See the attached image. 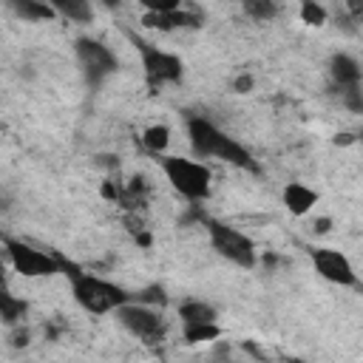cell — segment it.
Returning <instances> with one entry per match:
<instances>
[{"label":"cell","instance_id":"cell-6","mask_svg":"<svg viewBox=\"0 0 363 363\" xmlns=\"http://www.w3.org/2000/svg\"><path fill=\"white\" fill-rule=\"evenodd\" d=\"M3 247H6L9 264L23 278H51V275L62 272V261H60L57 252L37 250V247H31L26 241H17V238H9V235L3 238Z\"/></svg>","mask_w":363,"mask_h":363},{"label":"cell","instance_id":"cell-5","mask_svg":"<svg viewBox=\"0 0 363 363\" xmlns=\"http://www.w3.org/2000/svg\"><path fill=\"white\" fill-rule=\"evenodd\" d=\"M128 37H130V43L136 45V51L142 57V71H145V79H147V88L150 91H159L162 85L182 82V77H184L182 57H176L173 51H164V48H159V45H153V43L130 34V31H128Z\"/></svg>","mask_w":363,"mask_h":363},{"label":"cell","instance_id":"cell-1","mask_svg":"<svg viewBox=\"0 0 363 363\" xmlns=\"http://www.w3.org/2000/svg\"><path fill=\"white\" fill-rule=\"evenodd\" d=\"M60 261H62V275L71 281V295H74L77 306L85 309L88 315H108V312H116L119 306H125L128 301H133V295L128 289H122L119 284L105 281L94 272H85L77 264L65 261L62 255H60Z\"/></svg>","mask_w":363,"mask_h":363},{"label":"cell","instance_id":"cell-17","mask_svg":"<svg viewBox=\"0 0 363 363\" xmlns=\"http://www.w3.org/2000/svg\"><path fill=\"white\" fill-rule=\"evenodd\" d=\"M26 312H28V303L23 298H14L11 292H3L0 295V318H3L6 326H20L23 318H26Z\"/></svg>","mask_w":363,"mask_h":363},{"label":"cell","instance_id":"cell-8","mask_svg":"<svg viewBox=\"0 0 363 363\" xmlns=\"http://www.w3.org/2000/svg\"><path fill=\"white\" fill-rule=\"evenodd\" d=\"M113 318H116L130 335L142 337L145 343H156V340H162V335H164V320H162L159 309H153V306L128 301L125 306H119V309L113 312Z\"/></svg>","mask_w":363,"mask_h":363},{"label":"cell","instance_id":"cell-27","mask_svg":"<svg viewBox=\"0 0 363 363\" xmlns=\"http://www.w3.org/2000/svg\"><path fill=\"white\" fill-rule=\"evenodd\" d=\"M286 363H306V360H301V357H292V360H286Z\"/></svg>","mask_w":363,"mask_h":363},{"label":"cell","instance_id":"cell-3","mask_svg":"<svg viewBox=\"0 0 363 363\" xmlns=\"http://www.w3.org/2000/svg\"><path fill=\"white\" fill-rule=\"evenodd\" d=\"M162 173L170 182V187L184 196L187 201L199 204L210 199V187H213V173L207 164L196 162V159H184V156H159Z\"/></svg>","mask_w":363,"mask_h":363},{"label":"cell","instance_id":"cell-2","mask_svg":"<svg viewBox=\"0 0 363 363\" xmlns=\"http://www.w3.org/2000/svg\"><path fill=\"white\" fill-rule=\"evenodd\" d=\"M187 136L190 147L199 159H218L241 170H255V162L244 145H238L233 136H227L216 122L207 116H190L187 119Z\"/></svg>","mask_w":363,"mask_h":363},{"label":"cell","instance_id":"cell-22","mask_svg":"<svg viewBox=\"0 0 363 363\" xmlns=\"http://www.w3.org/2000/svg\"><path fill=\"white\" fill-rule=\"evenodd\" d=\"M255 88V77L250 74V71H244V74H238L235 79H233V91L235 94H250Z\"/></svg>","mask_w":363,"mask_h":363},{"label":"cell","instance_id":"cell-18","mask_svg":"<svg viewBox=\"0 0 363 363\" xmlns=\"http://www.w3.org/2000/svg\"><path fill=\"white\" fill-rule=\"evenodd\" d=\"M142 145H145L147 153L164 156V150H167V145H170V128H167V125H150V128H145Z\"/></svg>","mask_w":363,"mask_h":363},{"label":"cell","instance_id":"cell-15","mask_svg":"<svg viewBox=\"0 0 363 363\" xmlns=\"http://www.w3.org/2000/svg\"><path fill=\"white\" fill-rule=\"evenodd\" d=\"M182 337L187 346L213 343L221 337V326L218 323H182Z\"/></svg>","mask_w":363,"mask_h":363},{"label":"cell","instance_id":"cell-7","mask_svg":"<svg viewBox=\"0 0 363 363\" xmlns=\"http://www.w3.org/2000/svg\"><path fill=\"white\" fill-rule=\"evenodd\" d=\"M74 54H77V62H79V68L85 74V82L91 88H99L119 68L116 54L102 40H94V37H77L74 40Z\"/></svg>","mask_w":363,"mask_h":363},{"label":"cell","instance_id":"cell-26","mask_svg":"<svg viewBox=\"0 0 363 363\" xmlns=\"http://www.w3.org/2000/svg\"><path fill=\"white\" fill-rule=\"evenodd\" d=\"M332 142H335V145H352V142H357V136H352V133H337Z\"/></svg>","mask_w":363,"mask_h":363},{"label":"cell","instance_id":"cell-25","mask_svg":"<svg viewBox=\"0 0 363 363\" xmlns=\"http://www.w3.org/2000/svg\"><path fill=\"white\" fill-rule=\"evenodd\" d=\"M28 343V329H20V332H14V340H11V346H26Z\"/></svg>","mask_w":363,"mask_h":363},{"label":"cell","instance_id":"cell-24","mask_svg":"<svg viewBox=\"0 0 363 363\" xmlns=\"http://www.w3.org/2000/svg\"><path fill=\"white\" fill-rule=\"evenodd\" d=\"M312 230H315L318 235L329 233V230H332V218H329V216H320V218H315V221H312Z\"/></svg>","mask_w":363,"mask_h":363},{"label":"cell","instance_id":"cell-14","mask_svg":"<svg viewBox=\"0 0 363 363\" xmlns=\"http://www.w3.org/2000/svg\"><path fill=\"white\" fill-rule=\"evenodd\" d=\"M14 14L23 17L26 23H45V20H57V11L51 3H37V0H14L11 3Z\"/></svg>","mask_w":363,"mask_h":363},{"label":"cell","instance_id":"cell-23","mask_svg":"<svg viewBox=\"0 0 363 363\" xmlns=\"http://www.w3.org/2000/svg\"><path fill=\"white\" fill-rule=\"evenodd\" d=\"M122 196H125V190H122L116 182H111V179L102 182V199H108V201H119Z\"/></svg>","mask_w":363,"mask_h":363},{"label":"cell","instance_id":"cell-28","mask_svg":"<svg viewBox=\"0 0 363 363\" xmlns=\"http://www.w3.org/2000/svg\"><path fill=\"white\" fill-rule=\"evenodd\" d=\"M360 139H363V133H360Z\"/></svg>","mask_w":363,"mask_h":363},{"label":"cell","instance_id":"cell-21","mask_svg":"<svg viewBox=\"0 0 363 363\" xmlns=\"http://www.w3.org/2000/svg\"><path fill=\"white\" fill-rule=\"evenodd\" d=\"M244 11H247L252 20L264 23V20H272V17L278 14V6H272V3H267V0H247V3H244Z\"/></svg>","mask_w":363,"mask_h":363},{"label":"cell","instance_id":"cell-10","mask_svg":"<svg viewBox=\"0 0 363 363\" xmlns=\"http://www.w3.org/2000/svg\"><path fill=\"white\" fill-rule=\"evenodd\" d=\"M142 26L145 28H159V31H176V28H199L201 17L190 9H173V11H142Z\"/></svg>","mask_w":363,"mask_h":363},{"label":"cell","instance_id":"cell-4","mask_svg":"<svg viewBox=\"0 0 363 363\" xmlns=\"http://www.w3.org/2000/svg\"><path fill=\"white\" fill-rule=\"evenodd\" d=\"M201 224L207 230L210 247L221 258H227L230 264H235L241 269H252L258 264V250H255V241L250 235H244L241 230H235L218 218H210V216H201Z\"/></svg>","mask_w":363,"mask_h":363},{"label":"cell","instance_id":"cell-11","mask_svg":"<svg viewBox=\"0 0 363 363\" xmlns=\"http://www.w3.org/2000/svg\"><path fill=\"white\" fill-rule=\"evenodd\" d=\"M329 77L332 82L340 88V91H349V88H360V79H363V65L346 54V51H337L332 54L329 60Z\"/></svg>","mask_w":363,"mask_h":363},{"label":"cell","instance_id":"cell-20","mask_svg":"<svg viewBox=\"0 0 363 363\" xmlns=\"http://www.w3.org/2000/svg\"><path fill=\"white\" fill-rule=\"evenodd\" d=\"M133 301L156 309V306H164V303H167V295H164V289H162L159 284H153V286H145V289L133 292Z\"/></svg>","mask_w":363,"mask_h":363},{"label":"cell","instance_id":"cell-13","mask_svg":"<svg viewBox=\"0 0 363 363\" xmlns=\"http://www.w3.org/2000/svg\"><path fill=\"white\" fill-rule=\"evenodd\" d=\"M179 318L182 323H218V309L207 301L187 298L179 303Z\"/></svg>","mask_w":363,"mask_h":363},{"label":"cell","instance_id":"cell-9","mask_svg":"<svg viewBox=\"0 0 363 363\" xmlns=\"http://www.w3.org/2000/svg\"><path fill=\"white\" fill-rule=\"evenodd\" d=\"M309 261H312V269L329 284H337V286H354L357 284V272L340 250L315 247V250H309Z\"/></svg>","mask_w":363,"mask_h":363},{"label":"cell","instance_id":"cell-12","mask_svg":"<svg viewBox=\"0 0 363 363\" xmlns=\"http://www.w3.org/2000/svg\"><path fill=\"white\" fill-rule=\"evenodd\" d=\"M281 201L284 207L292 213V216H306L315 204H318V190H312L309 184L303 182H289L281 193Z\"/></svg>","mask_w":363,"mask_h":363},{"label":"cell","instance_id":"cell-16","mask_svg":"<svg viewBox=\"0 0 363 363\" xmlns=\"http://www.w3.org/2000/svg\"><path fill=\"white\" fill-rule=\"evenodd\" d=\"M51 6L57 11V17H65L71 23H91V17H94V9L82 0H51Z\"/></svg>","mask_w":363,"mask_h":363},{"label":"cell","instance_id":"cell-19","mask_svg":"<svg viewBox=\"0 0 363 363\" xmlns=\"http://www.w3.org/2000/svg\"><path fill=\"white\" fill-rule=\"evenodd\" d=\"M298 14H301V20H303L306 26H312V28H320V26H326V20H329L326 6H320V3H315V0H303V3L298 6Z\"/></svg>","mask_w":363,"mask_h":363}]
</instances>
